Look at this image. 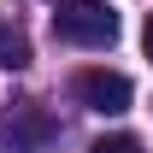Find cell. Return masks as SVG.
I'll list each match as a JSON object with an SVG mask.
<instances>
[{
	"label": "cell",
	"instance_id": "52a82bcc",
	"mask_svg": "<svg viewBox=\"0 0 153 153\" xmlns=\"http://www.w3.org/2000/svg\"><path fill=\"white\" fill-rule=\"evenodd\" d=\"M53 6H59V0H53Z\"/></svg>",
	"mask_w": 153,
	"mask_h": 153
},
{
	"label": "cell",
	"instance_id": "8992f818",
	"mask_svg": "<svg viewBox=\"0 0 153 153\" xmlns=\"http://www.w3.org/2000/svg\"><path fill=\"white\" fill-rule=\"evenodd\" d=\"M141 53L153 59V12H147V24H141Z\"/></svg>",
	"mask_w": 153,
	"mask_h": 153
},
{
	"label": "cell",
	"instance_id": "5b68a950",
	"mask_svg": "<svg viewBox=\"0 0 153 153\" xmlns=\"http://www.w3.org/2000/svg\"><path fill=\"white\" fill-rule=\"evenodd\" d=\"M88 153H141V141H135V135H100Z\"/></svg>",
	"mask_w": 153,
	"mask_h": 153
},
{
	"label": "cell",
	"instance_id": "6da1fadb",
	"mask_svg": "<svg viewBox=\"0 0 153 153\" xmlns=\"http://www.w3.org/2000/svg\"><path fill=\"white\" fill-rule=\"evenodd\" d=\"M53 36L71 41V47H112L118 41V12L106 0H59Z\"/></svg>",
	"mask_w": 153,
	"mask_h": 153
},
{
	"label": "cell",
	"instance_id": "277c9868",
	"mask_svg": "<svg viewBox=\"0 0 153 153\" xmlns=\"http://www.w3.org/2000/svg\"><path fill=\"white\" fill-rule=\"evenodd\" d=\"M30 65V36L18 24H0V71H24Z\"/></svg>",
	"mask_w": 153,
	"mask_h": 153
},
{
	"label": "cell",
	"instance_id": "7a4b0ae2",
	"mask_svg": "<svg viewBox=\"0 0 153 153\" xmlns=\"http://www.w3.org/2000/svg\"><path fill=\"white\" fill-rule=\"evenodd\" d=\"M76 100L88 106V112H100V118H118V112H130V76L124 71H76Z\"/></svg>",
	"mask_w": 153,
	"mask_h": 153
},
{
	"label": "cell",
	"instance_id": "3957f363",
	"mask_svg": "<svg viewBox=\"0 0 153 153\" xmlns=\"http://www.w3.org/2000/svg\"><path fill=\"white\" fill-rule=\"evenodd\" d=\"M53 135H59V124L41 112L36 100H18V106L6 112V147H12V153H41Z\"/></svg>",
	"mask_w": 153,
	"mask_h": 153
}]
</instances>
